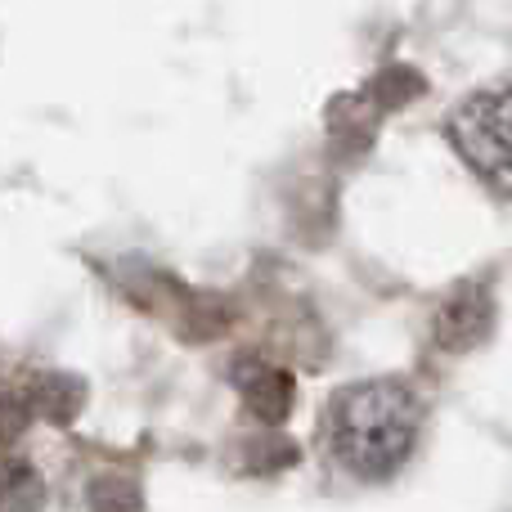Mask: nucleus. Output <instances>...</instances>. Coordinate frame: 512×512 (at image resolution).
<instances>
[{"label":"nucleus","instance_id":"nucleus-1","mask_svg":"<svg viewBox=\"0 0 512 512\" xmlns=\"http://www.w3.org/2000/svg\"><path fill=\"white\" fill-rule=\"evenodd\" d=\"M418 441V400L405 382H351L328 405V450L351 477L382 481L400 472Z\"/></svg>","mask_w":512,"mask_h":512},{"label":"nucleus","instance_id":"nucleus-2","mask_svg":"<svg viewBox=\"0 0 512 512\" xmlns=\"http://www.w3.org/2000/svg\"><path fill=\"white\" fill-rule=\"evenodd\" d=\"M454 153L495 194H512V86H486L468 95L445 122Z\"/></svg>","mask_w":512,"mask_h":512},{"label":"nucleus","instance_id":"nucleus-3","mask_svg":"<svg viewBox=\"0 0 512 512\" xmlns=\"http://www.w3.org/2000/svg\"><path fill=\"white\" fill-rule=\"evenodd\" d=\"M495 333V292L477 279H463L436 301L432 337L445 351H477Z\"/></svg>","mask_w":512,"mask_h":512},{"label":"nucleus","instance_id":"nucleus-4","mask_svg":"<svg viewBox=\"0 0 512 512\" xmlns=\"http://www.w3.org/2000/svg\"><path fill=\"white\" fill-rule=\"evenodd\" d=\"M234 387H239L243 405L261 427H279L292 414V400H297V382L288 369L265 360H239L234 364Z\"/></svg>","mask_w":512,"mask_h":512},{"label":"nucleus","instance_id":"nucleus-5","mask_svg":"<svg viewBox=\"0 0 512 512\" xmlns=\"http://www.w3.org/2000/svg\"><path fill=\"white\" fill-rule=\"evenodd\" d=\"M23 409L27 418H45L54 427H72L86 409V382L77 373H36L27 378V391H23Z\"/></svg>","mask_w":512,"mask_h":512},{"label":"nucleus","instance_id":"nucleus-6","mask_svg":"<svg viewBox=\"0 0 512 512\" xmlns=\"http://www.w3.org/2000/svg\"><path fill=\"white\" fill-rule=\"evenodd\" d=\"M378 108H373V99L364 95H342L333 108H328V126H333V144L342 153H355V149H364L369 144V135H373V122H378Z\"/></svg>","mask_w":512,"mask_h":512},{"label":"nucleus","instance_id":"nucleus-7","mask_svg":"<svg viewBox=\"0 0 512 512\" xmlns=\"http://www.w3.org/2000/svg\"><path fill=\"white\" fill-rule=\"evenodd\" d=\"M423 90H427V81L418 77L414 68H405V63H391V68H382L378 77L364 86V95L373 99V108H378V113H396V108L414 104Z\"/></svg>","mask_w":512,"mask_h":512},{"label":"nucleus","instance_id":"nucleus-8","mask_svg":"<svg viewBox=\"0 0 512 512\" xmlns=\"http://www.w3.org/2000/svg\"><path fill=\"white\" fill-rule=\"evenodd\" d=\"M86 504L90 512H144V490L122 472H99L86 486Z\"/></svg>","mask_w":512,"mask_h":512},{"label":"nucleus","instance_id":"nucleus-9","mask_svg":"<svg viewBox=\"0 0 512 512\" xmlns=\"http://www.w3.org/2000/svg\"><path fill=\"white\" fill-rule=\"evenodd\" d=\"M239 468L243 472H279V468H292L297 463V445L288 441V436H279L274 427H265L261 436H248V441L239 445Z\"/></svg>","mask_w":512,"mask_h":512},{"label":"nucleus","instance_id":"nucleus-10","mask_svg":"<svg viewBox=\"0 0 512 512\" xmlns=\"http://www.w3.org/2000/svg\"><path fill=\"white\" fill-rule=\"evenodd\" d=\"M45 508V481L32 463L9 459L5 463V512H41Z\"/></svg>","mask_w":512,"mask_h":512}]
</instances>
